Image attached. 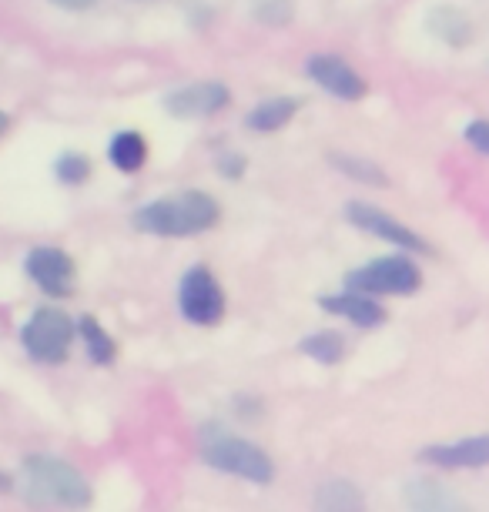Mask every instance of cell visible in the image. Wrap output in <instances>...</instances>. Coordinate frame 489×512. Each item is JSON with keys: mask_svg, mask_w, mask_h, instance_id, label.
<instances>
[{"mask_svg": "<svg viewBox=\"0 0 489 512\" xmlns=\"http://www.w3.org/2000/svg\"><path fill=\"white\" fill-rule=\"evenodd\" d=\"M218 218H222V208L208 191H181L175 198H158L145 205L134 215V225L148 231V235L188 238L215 228Z\"/></svg>", "mask_w": 489, "mask_h": 512, "instance_id": "1", "label": "cell"}, {"mask_svg": "<svg viewBox=\"0 0 489 512\" xmlns=\"http://www.w3.org/2000/svg\"><path fill=\"white\" fill-rule=\"evenodd\" d=\"M17 489L27 502H41V506H88L91 502L88 479L54 456H27L17 472Z\"/></svg>", "mask_w": 489, "mask_h": 512, "instance_id": "2", "label": "cell"}, {"mask_svg": "<svg viewBox=\"0 0 489 512\" xmlns=\"http://www.w3.org/2000/svg\"><path fill=\"white\" fill-rule=\"evenodd\" d=\"M198 452L212 469L228 472V476H235V479L258 482V486H268V482L275 479V462L268 459L265 449H258L255 442H248L242 436H232V432L218 429V425H205V429H201Z\"/></svg>", "mask_w": 489, "mask_h": 512, "instance_id": "3", "label": "cell"}, {"mask_svg": "<svg viewBox=\"0 0 489 512\" xmlns=\"http://www.w3.org/2000/svg\"><path fill=\"white\" fill-rule=\"evenodd\" d=\"M419 285H423V272L406 255L376 258V262L356 268L345 278V288L366 295H412L419 292Z\"/></svg>", "mask_w": 489, "mask_h": 512, "instance_id": "4", "label": "cell"}, {"mask_svg": "<svg viewBox=\"0 0 489 512\" xmlns=\"http://www.w3.org/2000/svg\"><path fill=\"white\" fill-rule=\"evenodd\" d=\"M21 342L34 362H64L74 342V322L61 308H37L21 328Z\"/></svg>", "mask_w": 489, "mask_h": 512, "instance_id": "5", "label": "cell"}, {"mask_svg": "<svg viewBox=\"0 0 489 512\" xmlns=\"http://www.w3.org/2000/svg\"><path fill=\"white\" fill-rule=\"evenodd\" d=\"M178 305L181 315L188 318L191 325H218L225 315V292L222 285L215 282L212 268L208 265H195L188 268L185 278H181L178 288Z\"/></svg>", "mask_w": 489, "mask_h": 512, "instance_id": "6", "label": "cell"}, {"mask_svg": "<svg viewBox=\"0 0 489 512\" xmlns=\"http://www.w3.org/2000/svg\"><path fill=\"white\" fill-rule=\"evenodd\" d=\"M24 272L31 275V282L41 288L44 295L51 298H67L78 288V268H74V258L61 248H34L31 255L24 258Z\"/></svg>", "mask_w": 489, "mask_h": 512, "instance_id": "7", "label": "cell"}, {"mask_svg": "<svg viewBox=\"0 0 489 512\" xmlns=\"http://www.w3.org/2000/svg\"><path fill=\"white\" fill-rule=\"evenodd\" d=\"M345 218L352 221L356 228L369 231V235H376L382 241H389V245H399V248H409V251H419V255H429L426 238H419L416 231L406 228L402 221H396L389 215V211H382L376 205H366V201H352L349 208H345Z\"/></svg>", "mask_w": 489, "mask_h": 512, "instance_id": "8", "label": "cell"}, {"mask_svg": "<svg viewBox=\"0 0 489 512\" xmlns=\"http://www.w3.org/2000/svg\"><path fill=\"white\" fill-rule=\"evenodd\" d=\"M305 71H309V77L319 84V88H325L339 101H359V98H366V91H369L366 77L356 74L342 57H335V54H315Z\"/></svg>", "mask_w": 489, "mask_h": 512, "instance_id": "9", "label": "cell"}, {"mask_svg": "<svg viewBox=\"0 0 489 512\" xmlns=\"http://www.w3.org/2000/svg\"><path fill=\"white\" fill-rule=\"evenodd\" d=\"M228 101H232V94L222 81H201L171 91L165 98V111L175 118H208V114L222 111Z\"/></svg>", "mask_w": 489, "mask_h": 512, "instance_id": "10", "label": "cell"}, {"mask_svg": "<svg viewBox=\"0 0 489 512\" xmlns=\"http://www.w3.org/2000/svg\"><path fill=\"white\" fill-rule=\"evenodd\" d=\"M419 459L439 469H483L489 462V439L473 436V439L453 442V446H429L419 452Z\"/></svg>", "mask_w": 489, "mask_h": 512, "instance_id": "11", "label": "cell"}, {"mask_svg": "<svg viewBox=\"0 0 489 512\" xmlns=\"http://www.w3.org/2000/svg\"><path fill=\"white\" fill-rule=\"evenodd\" d=\"M322 312H332V315H342L349 318L352 325L359 328H376L386 322V308H382L379 302H372V295L366 292H345V295H325L319 298Z\"/></svg>", "mask_w": 489, "mask_h": 512, "instance_id": "12", "label": "cell"}, {"mask_svg": "<svg viewBox=\"0 0 489 512\" xmlns=\"http://www.w3.org/2000/svg\"><path fill=\"white\" fill-rule=\"evenodd\" d=\"M426 24H429V31L439 37V41H446V44H453V47H466V44L476 41L473 17H469L466 11H459V7H453V4L433 7L429 17H426Z\"/></svg>", "mask_w": 489, "mask_h": 512, "instance_id": "13", "label": "cell"}, {"mask_svg": "<svg viewBox=\"0 0 489 512\" xmlns=\"http://www.w3.org/2000/svg\"><path fill=\"white\" fill-rule=\"evenodd\" d=\"M108 158L121 175H134L148 161V141L141 131H118L108 144Z\"/></svg>", "mask_w": 489, "mask_h": 512, "instance_id": "14", "label": "cell"}, {"mask_svg": "<svg viewBox=\"0 0 489 512\" xmlns=\"http://www.w3.org/2000/svg\"><path fill=\"white\" fill-rule=\"evenodd\" d=\"M299 108H302L299 98H268V101L258 104L252 114H248L245 124L252 131H258V134H272V131H282L285 124L299 114Z\"/></svg>", "mask_w": 489, "mask_h": 512, "instance_id": "15", "label": "cell"}, {"mask_svg": "<svg viewBox=\"0 0 489 512\" xmlns=\"http://www.w3.org/2000/svg\"><path fill=\"white\" fill-rule=\"evenodd\" d=\"M74 332H81L84 345H88V355L94 365H111L114 359H118V345H114V338L104 332L101 322L94 315H81V322Z\"/></svg>", "mask_w": 489, "mask_h": 512, "instance_id": "16", "label": "cell"}, {"mask_svg": "<svg viewBox=\"0 0 489 512\" xmlns=\"http://www.w3.org/2000/svg\"><path fill=\"white\" fill-rule=\"evenodd\" d=\"M299 352L309 355V359H315V362H322V365H335V362H342L345 342H342L339 332H315L309 338H302Z\"/></svg>", "mask_w": 489, "mask_h": 512, "instance_id": "17", "label": "cell"}, {"mask_svg": "<svg viewBox=\"0 0 489 512\" xmlns=\"http://www.w3.org/2000/svg\"><path fill=\"white\" fill-rule=\"evenodd\" d=\"M335 168L342 171V175H349V178H356L362 181V185H389V178H386V171L379 168L376 161H366V158H352V154H332L329 158Z\"/></svg>", "mask_w": 489, "mask_h": 512, "instance_id": "18", "label": "cell"}, {"mask_svg": "<svg viewBox=\"0 0 489 512\" xmlns=\"http://www.w3.org/2000/svg\"><path fill=\"white\" fill-rule=\"evenodd\" d=\"M315 502H319L322 509H356L362 506V496L352 482H325Z\"/></svg>", "mask_w": 489, "mask_h": 512, "instance_id": "19", "label": "cell"}, {"mask_svg": "<svg viewBox=\"0 0 489 512\" xmlns=\"http://www.w3.org/2000/svg\"><path fill=\"white\" fill-rule=\"evenodd\" d=\"M54 175L64 181V185H84L91 178V158H84L78 151H67L57 158Z\"/></svg>", "mask_w": 489, "mask_h": 512, "instance_id": "20", "label": "cell"}, {"mask_svg": "<svg viewBox=\"0 0 489 512\" xmlns=\"http://www.w3.org/2000/svg\"><path fill=\"white\" fill-rule=\"evenodd\" d=\"M252 14L268 27H285L292 21L295 7H292V0H255Z\"/></svg>", "mask_w": 489, "mask_h": 512, "instance_id": "21", "label": "cell"}, {"mask_svg": "<svg viewBox=\"0 0 489 512\" xmlns=\"http://www.w3.org/2000/svg\"><path fill=\"white\" fill-rule=\"evenodd\" d=\"M245 168H248V161L242 158V154H235V151H228V154H222V158H218V171H222L225 178H232V181L242 178Z\"/></svg>", "mask_w": 489, "mask_h": 512, "instance_id": "22", "label": "cell"}, {"mask_svg": "<svg viewBox=\"0 0 489 512\" xmlns=\"http://www.w3.org/2000/svg\"><path fill=\"white\" fill-rule=\"evenodd\" d=\"M466 141L473 144V148H476L479 154H486V151H489V124H486L483 118L473 121V124L466 128Z\"/></svg>", "mask_w": 489, "mask_h": 512, "instance_id": "23", "label": "cell"}, {"mask_svg": "<svg viewBox=\"0 0 489 512\" xmlns=\"http://www.w3.org/2000/svg\"><path fill=\"white\" fill-rule=\"evenodd\" d=\"M54 7H64V11H88L98 0H51Z\"/></svg>", "mask_w": 489, "mask_h": 512, "instance_id": "24", "label": "cell"}, {"mask_svg": "<svg viewBox=\"0 0 489 512\" xmlns=\"http://www.w3.org/2000/svg\"><path fill=\"white\" fill-rule=\"evenodd\" d=\"M7 124H11V121H7V114H4V111H0V134H4V131H7Z\"/></svg>", "mask_w": 489, "mask_h": 512, "instance_id": "25", "label": "cell"}, {"mask_svg": "<svg viewBox=\"0 0 489 512\" xmlns=\"http://www.w3.org/2000/svg\"><path fill=\"white\" fill-rule=\"evenodd\" d=\"M4 486H7V479H4V476H0V489H4Z\"/></svg>", "mask_w": 489, "mask_h": 512, "instance_id": "26", "label": "cell"}]
</instances>
